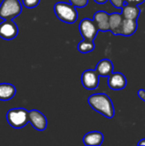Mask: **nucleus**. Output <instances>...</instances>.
I'll return each mask as SVG.
<instances>
[{
  "instance_id": "obj_1",
  "label": "nucleus",
  "mask_w": 145,
  "mask_h": 146,
  "mask_svg": "<svg viewBox=\"0 0 145 146\" xmlns=\"http://www.w3.org/2000/svg\"><path fill=\"white\" fill-rule=\"evenodd\" d=\"M89 105L103 116L111 119L115 115V108L112 100L105 93H95L87 98Z\"/></svg>"
},
{
  "instance_id": "obj_2",
  "label": "nucleus",
  "mask_w": 145,
  "mask_h": 146,
  "mask_svg": "<svg viewBox=\"0 0 145 146\" xmlns=\"http://www.w3.org/2000/svg\"><path fill=\"white\" fill-rule=\"evenodd\" d=\"M54 12L60 21L68 24H73L78 19V11L76 7L71 3H56L54 5Z\"/></svg>"
},
{
  "instance_id": "obj_3",
  "label": "nucleus",
  "mask_w": 145,
  "mask_h": 146,
  "mask_svg": "<svg viewBox=\"0 0 145 146\" xmlns=\"http://www.w3.org/2000/svg\"><path fill=\"white\" fill-rule=\"evenodd\" d=\"M6 118L12 127L20 129L29 122V111L24 108H14L7 112Z\"/></svg>"
},
{
  "instance_id": "obj_4",
  "label": "nucleus",
  "mask_w": 145,
  "mask_h": 146,
  "mask_svg": "<svg viewBox=\"0 0 145 146\" xmlns=\"http://www.w3.org/2000/svg\"><path fill=\"white\" fill-rule=\"evenodd\" d=\"M22 10L20 0H3L0 4V18L3 20H13L18 16Z\"/></svg>"
},
{
  "instance_id": "obj_5",
  "label": "nucleus",
  "mask_w": 145,
  "mask_h": 146,
  "mask_svg": "<svg viewBox=\"0 0 145 146\" xmlns=\"http://www.w3.org/2000/svg\"><path fill=\"white\" fill-rule=\"evenodd\" d=\"M79 30L83 38L92 41H94L99 32L97 25L94 20H91L89 18H85L80 21L79 24Z\"/></svg>"
},
{
  "instance_id": "obj_6",
  "label": "nucleus",
  "mask_w": 145,
  "mask_h": 146,
  "mask_svg": "<svg viewBox=\"0 0 145 146\" xmlns=\"http://www.w3.org/2000/svg\"><path fill=\"white\" fill-rule=\"evenodd\" d=\"M99 77L97 71L95 69H86L81 74V83L87 90H94L99 85Z\"/></svg>"
},
{
  "instance_id": "obj_7",
  "label": "nucleus",
  "mask_w": 145,
  "mask_h": 146,
  "mask_svg": "<svg viewBox=\"0 0 145 146\" xmlns=\"http://www.w3.org/2000/svg\"><path fill=\"white\" fill-rule=\"evenodd\" d=\"M19 33L17 25L13 20H4L0 23V37L5 40L15 38Z\"/></svg>"
},
{
  "instance_id": "obj_8",
  "label": "nucleus",
  "mask_w": 145,
  "mask_h": 146,
  "mask_svg": "<svg viewBox=\"0 0 145 146\" xmlns=\"http://www.w3.org/2000/svg\"><path fill=\"white\" fill-rule=\"evenodd\" d=\"M29 122L38 131H44L47 127L46 117L42 112L37 110L29 111Z\"/></svg>"
},
{
  "instance_id": "obj_9",
  "label": "nucleus",
  "mask_w": 145,
  "mask_h": 146,
  "mask_svg": "<svg viewBox=\"0 0 145 146\" xmlns=\"http://www.w3.org/2000/svg\"><path fill=\"white\" fill-rule=\"evenodd\" d=\"M127 81L126 76L120 72L112 73L108 77V86L114 91L122 90L126 86Z\"/></svg>"
},
{
  "instance_id": "obj_10",
  "label": "nucleus",
  "mask_w": 145,
  "mask_h": 146,
  "mask_svg": "<svg viewBox=\"0 0 145 146\" xmlns=\"http://www.w3.org/2000/svg\"><path fill=\"white\" fill-rule=\"evenodd\" d=\"M93 20L97 25L99 31L108 32L110 31L109 26V14L103 10L97 11L93 15Z\"/></svg>"
},
{
  "instance_id": "obj_11",
  "label": "nucleus",
  "mask_w": 145,
  "mask_h": 146,
  "mask_svg": "<svg viewBox=\"0 0 145 146\" xmlns=\"http://www.w3.org/2000/svg\"><path fill=\"white\" fill-rule=\"evenodd\" d=\"M104 136L99 131H92L87 133L83 137V143L87 146H99L103 142Z\"/></svg>"
},
{
  "instance_id": "obj_12",
  "label": "nucleus",
  "mask_w": 145,
  "mask_h": 146,
  "mask_svg": "<svg viewBox=\"0 0 145 146\" xmlns=\"http://www.w3.org/2000/svg\"><path fill=\"white\" fill-rule=\"evenodd\" d=\"M123 20L124 17L121 13L114 12L109 14L110 32H112L115 35H121V28Z\"/></svg>"
},
{
  "instance_id": "obj_13",
  "label": "nucleus",
  "mask_w": 145,
  "mask_h": 146,
  "mask_svg": "<svg viewBox=\"0 0 145 146\" xmlns=\"http://www.w3.org/2000/svg\"><path fill=\"white\" fill-rule=\"evenodd\" d=\"M140 13H141V9L137 4L126 3L121 9V14L125 19L138 20Z\"/></svg>"
},
{
  "instance_id": "obj_14",
  "label": "nucleus",
  "mask_w": 145,
  "mask_h": 146,
  "mask_svg": "<svg viewBox=\"0 0 145 146\" xmlns=\"http://www.w3.org/2000/svg\"><path fill=\"white\" fill-rule=\"evenodd\" d=\"M96 70L100 76L109 77L114 72V64L109 59H102L97 64Z\"/></svg>"
},
{
  "instance_id": "obj_15",
  "label": "nucleus",
  "mask_w": 145,
  "mask_h": 146,
  "mask_svg": "<svg viewBox=\"0 0 145 146\" xmlns=\"http://www.w3.org/2000/svg\"><path fill=\"white\" fill-rule=\"evenodd\" d=\"M137 29H138L137 20L124 18L122 25H121V35L132 36V34L135 33Z\"/></svg>"
},
{
  "instance_id": "obj_16",
  "label": "nucleus",
  "mask_w": 145,
  "mask_h": 146,
  "mask_svg": "<svg viewBox=\"0 0 145 146\" xmlns=\"http://www.w3.org/2000/svg\"><path fill=\"white\" fill-rule=\"evenodd\" d=\"M16 89L15 87L9 83H1L0 84V100L8 101L14 98L15 95Z\"/></svg>"
},
{
  "instance_id": "obj_17",
  "label": "nucleus",
  "mask_w": 145,
  "mask_h": 146,
  "mask_svg": "<svg viewBox=\"0 0 145 146\" xmlns=\"http://www.w3.org/2000/svg\"><path fill=\"white\" fill-rule=\"evenodd\" d=\"M78 50L80 53L85 54V53H89L94 50L95 49V44L92 40H89V39H85L84 38L83 40H81L79 44H78Z\"/></svg>"
},
{
  "instance_id": "obj_18",
  "label": "nucleus",
  "mask_w": 145,
  "mask_h": 146,
  "mask_svg": "<svg viewBox=\"0 0 145 146\" xmlns=\"http://www.w3.org/2000/svg\"><path fill=\"white\" fill-rule=\"evenodd\" d=\"M40 0H22V4L27 9H32L38 5Z\"/></svg>"
},
{
  "instance_id": "obj_19",
  "label": "nucleus",
  "mask_w": 145,
  "mask_h": 146,
  "mask_svg": "<svg viewBox=\"0 0 145 146\" xmlns=\"http://www.w3.org/2000/svg\"><path fill=\"white\" fill-rule=\"evenodd\" d=\"M69 3L74 5L76 8H84L87 5L88 0H69Z\"/></svg>"
},
{
  "instance_id": "obj_20",
  "label": "nucleus",
  "mask_w": 145,
  "mask_h": 146,
  "mask_svg": "<svg viewBox=\"0 0 145 146\" xmlns=\"http://www.w3.org/2000/svg\"><path fill=\"white\" fill-rule=\"evenodd\" d=\"M110 2L113 4V6H115V8H118V9H122L124 4L127 3V2L126 1L124 2V0H110Z\"/></svg>"
},
{
  "instance_id": "obj_21",
  "label": "nucleus",
  "mask_w": 145,
  "mask_h": 146,
  "mask_svg": "<svg viewBox=\"0 0 145 146\" xmlns=\"http://www.w3.org/2000/svg\"><path fill=\"white\" fill-rule=\"evenodd\" d=\"M138 97L141 98L142 101L145 102V90L144 89H139L138 92Z\"/></svg>"
},
{
  "instance_id": "obj_22",
  "label": "nucleus",
  "mask_w": 145,
  "mask_h": 146,
  "mask_svg": "<svg viewBox=\"0 0 145 146\" xmlns=\"http://www.w3.org/2000/svg\"><path fill=\"white\" fill-rule=\"evenodd\" d=\"M145 0H135L134 1V4H137V5H139L143 3H144Z\"/></svg>"
},
{
  "instance_id": "obj_23",
  "label": "nucleus",
  "mask_w": 145,
  "mask_h": 146,
  "mask_svg": "<svg viewBox=\"0 0 145 146\" xmlns=\"http://www.w3.org/2000/svg\"><path fill=\"white\" fill-rule=\"evenodd\" d=\"M97 3H99V4H103L105 3L108 0H94Z\"/></svg>"
},
{
  "instance_id": "obj_24",
  "label": "nucleus",
  "mask_w": 145,
  "mask_h": 146,
  "mask_svg": "<svg viewBox=\"0 0 145 146\" xmlns=\"http://www.w3.org/2000/svg\"><path fill=\"white\" fill-rule=\"evenodd\" d=\"M138 145H145V139H142L138 143Z\"/></svg>"
},
{
  "instance_id": "obj_25",
  "label": "nucleus",
  "mask_w": 145,
  "mask_h": 146,
  "mask_svg": "<svg viewBox=\"0 0 145 146\" xmlns=\"http://www.w3.org/2000/svg\"><path fill=\"white\" fill-rule=\"evenodd\" d=\"M127 2V3H134V1L135 0H126Z\"/></svg>"
}]
</instances>
